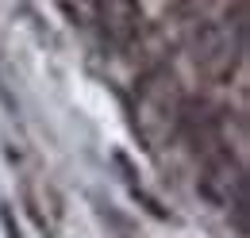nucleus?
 Segmentation results:
<instances>
[{"instance_id": "nucleus-3", "label": "nucleus", "mask_w": 250, "mask_h": 238, "mask_svg": "<svg viewBox=\"0 0 250 238\" xmlns=\"http://www.w3.org/2000/svg\"><path fill=\"white\" fill-rule=\"evenodd\" d=\"M89 4H96V0H89Z\"/></svg>"}, {"instance_id": "nucleus-2", "label": "nucleus", "mask_w": 250, "mask_h": 238, "mask_svg": "<svg viewBox=\"0 0 250 238\" xmlns=\"http://www.w3.org/2000/svg\"><path fill=\"white\" fill-rule=\"evenodd\" d=\"M239 58H243V31L235 39H231V27H204L196 35V61L212 77H227Z\"/></svg>"}, {"instance_id": "nucleus-1", "label": "nucleus", "mask_w": 250, "mask_h": 238, "mask_svg": "<svg viewBox=\"0 0 250 238\" xmlns=\"http://www.w3.org/2000/svg\"><path fill=\"white\" fill-rule=\"evenodd\" d=\"M93 16H96V23H100L104 42H112L116 50H124L127 42H135L139 23H143V8H139V0H96Z\"/></svg>"}]
</instances>
